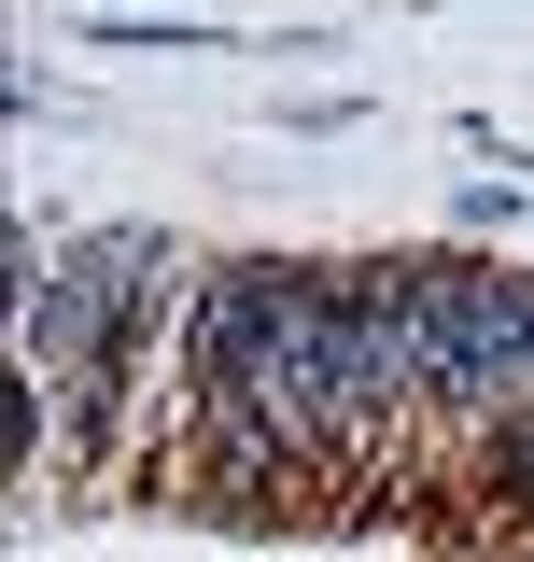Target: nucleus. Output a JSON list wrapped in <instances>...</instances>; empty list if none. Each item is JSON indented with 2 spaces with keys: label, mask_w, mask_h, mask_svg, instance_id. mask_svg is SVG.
<instances>
[{
  "label": "nucleus",
  "mask_w": 534,
  "mask_h": 562,
  "mask_svg": "<svg viewBox=\"0 0 534 562\" xmlns=\"http://www.w3.org/2000/svg\"><path fill=\"white\" fill-rule=\"evenodd\" d=\"M281 295H296V254H225V268H198V310H183V338H169V408L183 422H240Z\"/></svg>",
  "instance_id": "obj_2"
},
{
  "label": "nucleus",
  "mask_w": 534,
  "mask_h": 562,
  "mask_svg": "<svg viewBox=\"0 0 534 562\" xmlns=\"http://www.w3.org/2000/svg\"><path fill=\"white\" fill-rule=\"evenodd\" d=\"M521 211H534V183H507V169H478V183H450V225H465V239H507Z\"/></svg>",
  "instance_id": "obj_3"
},
{
  "label": "nucleus",
  "mask_w": 534,
  "mask_h": 562,
  "mask_svg": "<svg viewBox=\"0 0 534 562\" xmlns=\"http://www.w3.org/2000/svg\"><path fill=\"white\" fill-rule=\"evenodd\" d=\"M422 422H436V310H422V254H366V268H337V492L380 506Z\"/></svg>",
  "instance_id": "obj_1"
}]
</instances>
